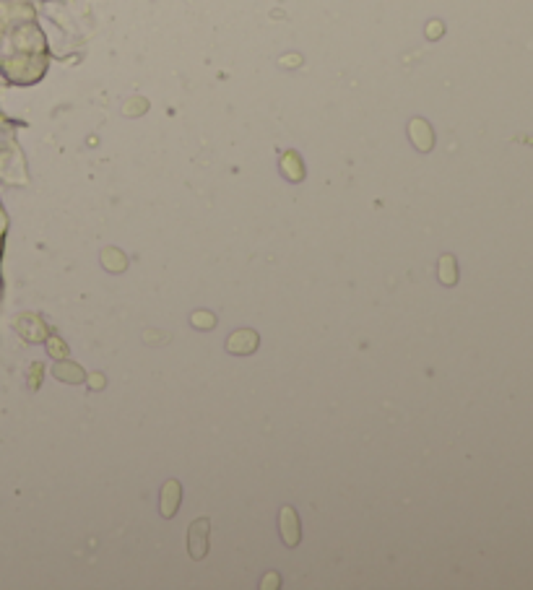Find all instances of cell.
I'll list each match as a JSON object with an SVG mask.
<instances>
[{
	"label": "cell",
	"mask_w": 533,
	"mask_h": 590,
	"mask_svg": "<svg viewBox=\"0 0 533 590\" xmlns=\"http://www.w3.org/2000/svg\"><path fill=\"white\" fill-rule=\"evenodd\" d=\"M206 533H208V520H195L190 528V554H193V559H201L206 554V546H208Z\"/></svg>",
	"instance_id": "obj_1"
}]
</instances>
